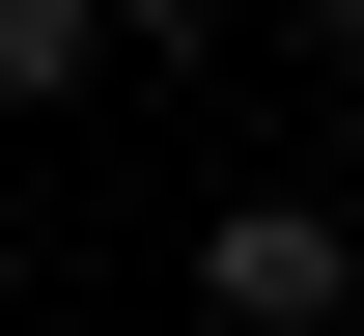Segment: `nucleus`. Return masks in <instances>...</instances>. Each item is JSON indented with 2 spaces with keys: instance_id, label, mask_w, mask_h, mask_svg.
<instances>
[{
  "instance_id": "nucleus-1",
  "label": "nucleus",
  "mask_w": 364,
  "mask_h": 336,
  "mask_svg": "<svg viewBox=\"0 0 364 336\" xmlns=\"http://www.w3.org/2000/svg\"><path fill=\"white\" fill-rule=\"evenodd\" d=\"M196 308H225V336H336L364 308V224H336V196H225V224H196Z\"/></svg>"
},
{
  "instance_id": "nucleus-2",
  "label": "nucleus",
  "mask_w": 364,
  "mask_h": 336,
  "mask_svg": "<svg viewBox=\"0 0 364 336\" xmlns=\"http://www.w3.org/2000/svg\"><path fill=\"white\" fill-rule=\"evenodd\" d=\"M112 28H140V0H0V112H56V85H112Z\"/></svg>"
},
{
  "instance_id": "nucleus-3",
  "label": "nucleus",
  "mask_w": 364,
  "mask_h": 336,
  "mask_svg": "<svg viewBox=\"0 0 364 336\" xmlns=\"http://www.w3.org/2000/svg\"><path fill=\"white\" fill-rule=\"evenodd\" d=\"M309 28H336V56H364V0H309Z\"/></svg>"
}]
</instances>
